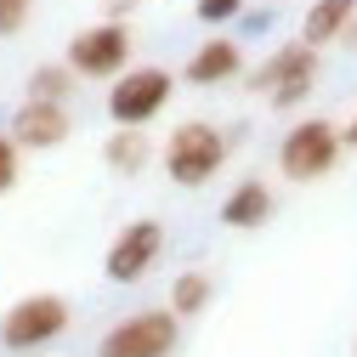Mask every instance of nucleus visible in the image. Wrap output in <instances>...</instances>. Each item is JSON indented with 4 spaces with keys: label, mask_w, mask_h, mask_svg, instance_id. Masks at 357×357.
I'll return each instance as SVG.
<instances>
[{
    "label": "nucleus",
    "mask_w": 357,
    "mask_h": 357,
    "mask_svg": "<svg viewBox=\"0 0 357 357\" xmlns=\"http://www.w3.org/2000/svg\"><path fill=\"white\" fill-rule=\"evenodd\" d=\"M199 23H210V29H221V23H238L244 17V0H199Z\"/></svg>",
    "instance_id": "obj_16"
},
{
    "label": "nucleus",
    "mask_w": 357,
    "mask_h": 357,
    "mask_svg": "<svg viewBox=\"0 0 357 357\" xmlns=\"http://www.w3.org/2000/svg\"><path fill=\"white\" fill-rule=\"evenodd\" d=\"M12 142L17 148H34V153L63 148L68 142V108L63 102H23L12 114Z\"/></svg>",
    "instance_id": "obj_9"
},
{
    "label": "nucleus",
    "mask_w": 357,
    "mask_h": 357,
    "mask_svg": "<svg viewBox=\"0 0 357 357\" xmlns=\"http://www.w3.org/2000/svg\"><path fill=\"white\" fill-rule=\"evenodd\" d=\"M312 79H318V52H312L306 40H289V46H278L266 63L250 68V91H261L278 114H289V108H301L312 97Z\"/></svg>",
    "instance_id": "obj_1"
},
{
    "label": "nucleus",
    "mask_w": 357,
    "mask_h": 357,
    "mask_svg": "<svg viewBox=\"0 0 357 357\" xmlns=\"http://www.w3.org/2000/svg\"><path fill=\"white\" fill-rule=\"evenodd\" d=\"M159 250H165V227L159 221H130V227L108 244V261H102V278L108 284H137V278H148V266L159 261Z\"/></svg>",
    "instance_id": "obj_8"
},
{
    "label": "nucleus",
    "mask_w": 357,
    "mask_h": 357,
    "mask_svg": "<svg viewBox=\"0 0 357 357\" xmlns=\"http://www.w3.org/2000/svg\"><path fill=\"white\" fill-rule=\"evenodd\" d=\"M68 329V301L63 295H23L0 312V346L6 351H40Z\"/></svg>",
    "instance_id": "obj_5"
},
{
    "label": "nucleus",
    "mask_w": 357,
    "mask_h": 357,
    "mask_svg": "<svg viewBox=\"0 0 357 357\" xmlns=\"http://www.w3.org/2000/svg\"><path fill=\"white\" fill-rule=\"evenodd\" d=\"M102 159H108V170H114V176H142V170H148V159H153L148 130H114L108 148H102Z\"/></svg>",
    "instance_id": "obj_13"
},
{
    "label": "nucleus",
    "mask_w": 357,
    "mask_h": 357,
    "mask_svg": "<svg viewBox=\"0 0 357 357\" xmlns=\"http://www.w3.org/2000/svg\"><path fill=\"white\" fill-rule=\"evenodd\" d=\"M29 6H34V0H0V40L29 23Z\"/></svg>",
    "instance_id": "obj_18"
},
{
    "label": "nucleus",
    "mask_w": 357,
    "mask_h": 357,
    "mask_svg": "<svg viewBox=\"0 0 357 357\" xmlns=\"http://www.w3.org/2000/svg\"><path fill=\"white\" fill-rule=\"evenodd\" d=\"M130 12H137V0H108V17L102 23H125Z\"/></svg>",
    "instance_id": "obj_19"
},
{
    "label": "nucleus",
    "mask_w": 357,
    "mask_h": 357,
    "mask_svg": "<svg viewBox=\"0 0 357 357\" xmlns=\"http://www.w3.org/2000/svg\"><path fill=\"white\" fill-rule=\"evenodd\" d=\"M221 159H227V137H221L215 125H204V119L176 125L170 142H165V170H170V182H182V188L210 182L221 170Z\"/></svg>",
    "instance_id": "obj_4"
},
{
    "label": "nucleus",
    "mask_w": 357,
    "mask_h": 357,
    "mask_svg": "<svg viewBox=\"0 0 357 357\" xmlns=\"http://www.w3.org/2000/svg\"><path fill=\"white\" fill-rule=\"evenodd\" d=\"M125 63H130V29L125 23H91L68 40L74 79H119Z\"/></svg>",
    "instance_id": "obj_7"
},
{
    "label": "nucleus",
    "mask_w": 357,
    "mask_h": 357,
    "mask_svg": "<svg viewBox=\"0 0 357 357\" xmlns=\"http://www.w3.org/2000/svg\"><path fill=\"white\" fill-rule=\"evenodd\" d=\"M346 153V137H340V125L329 119H301L295 130H284V142H278V170L289 176V182H324V176L340 165Z\"/></svg>",
    "instance_id": "obj_2"
},
{
    "label": "nucleus",
    "mask_w": 357,
    "mask_h": 357,
    "mask_svg": "<svg viewBox=\"0 0 357 357\" xmlns=\"http://www.w3.org/2000/svg\"><path fill=\"white\" fill-rule=\"evenodd\" d=\"M17 153H23V148H17L12 137H0V199L17 188Z\"/></svg>",
    "instance_id": "obj_17"
},
{
    "label": "nucleus",
    "mask_w": 357,
    "mask_h": 357,
    "mask_svg": "<svg viewBox=\"0 0 357 357\" xmlns=\"http://www.w3.org/2000/svg\"><path fill=\"white\" fill-rule=\"evenodd\" d=\"M273 210H278V199H273V188L261 182V176H244V182L221 199V227H233V233H250V227H266L273 221Z\"/></svg>",
    "instance_id": "obj_10"
},
{
    "label": "nucleus",
    "mask_w": 357,
    "mask_h": 357,
    "mask_svg": "<svg viewBox=\"0 0 357 357\" xmlns=\"http://www.w3.org/2000/svg\"><path fill=\"white\" fill-rule=\"evenodd\" d=\"M176 335H182V318H176V312H130V318H119L102 335L97 357H170Z\"/></svg>",
    "instance_id": "obj_6"
},
{
    "label": "nucleus",
    "mask_w": 357,
    "mask_h": 357,
    "mask_svg": "<svg viewBox=\"0 0 357 357\" xmlns=\"http://www.w3.org/2000/svg\"><path fill=\"white\" fill-rule=\"evenodd\" d=\"M210 295H215L210 273L188 266V273H176V284H170V312H176V318H199V312L210 306Z\"/></svg>",
    "instance_id": "obj_14"
},
{
    "label": "nucleus",
    "mask_w": 357,
    "mask_h": 357,
    "mask_svg": "<svg viewBox=\"0 0 357 357\" xmlns=\"http://www.w3.org/2000/svg\"><path fill=\"white\" fill-rule=\"evenodd\" d=\"M346 46H357V23H351V29H346Z\"/></svg>",
    "instance_id": "obj_21"
},
{
    "label": "nucleus",
    "mask_w": 357,
    "mask_h": 357,
    "mask_svg": "<svg viewBox=\"0 0 357 357\" xmlns=\"http://www.w3.org/2000/svg\"><path fill=\"white\" fill-rule=\"evenodd\" d=\"M238 74H244V46H238L233 34L204 40V46L188 57V68H182L188 85H221V79H238Z\"/></svg>",
    "instance_id": "obj_11"
},
{
    "label": "nucleus",
    "mask_w": 357,
    "mask_h": 357,
    "mask_svg": "<svg viewBox=\"0 0 357 357\" xmlns=\"http://www.w3.org/2000/svg\"><path fill=\"white\" fill-rule=\"evenodd\" d=\"M74 91V68L68 63H40L29 74V102H63Z\"/></svg>",
    "instance_id": "obj_15"
},
{
    "label": "nucleus",
    "mask_w": 357,
    "mask_h": 357,
    "mask_svg": "<svg viewBox=\"0 0 357 357\" xmlns=\"http://www.w3.org/2000/svg\"><path fill=\"white\" fill-rule=\"evenodd\" d=\"M351 23H357V0H312L306 23H301V40L318 52V46H329V40H346Z\"/></svg>",
    "instance_id": "obj_12"
},
{
    "label": "nucleus",
    "mask_w": 357,
    "mask_h": 357,
    "mask_svg": "<svg viewBox=\"0 0 357 357\" xmlns=\"http://www.w3.org/2000/svg\"><path fill=\"white\" fill-rule=\"evenodd\" d=\"M340 137H346V148H357V119H351V125L340 130Z\"/></svg>",
    "instance_id": "obj_20"
},
{
    "label": "nucleus",
    "mask_w": 357,
    "mask_h": 357,
    "mask_svg": "<svg viewBox=\"0 0 357 357\" xmlns=\"http://www.w3.org/2000/svg\"><path fill=\"white\" fill-rule=\"evenodd\" d=\"M170 91H176V74H170V68H125V74L108 85V119H114L119 130H142L148 119L165 114Z\"/></svg>",
    "instance_id": "obj_3"
}]
</instances>
